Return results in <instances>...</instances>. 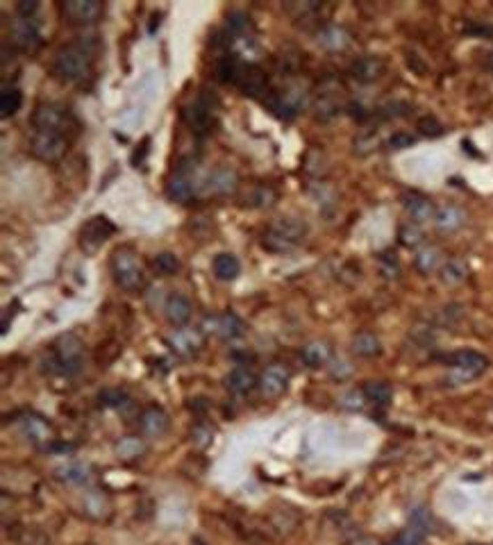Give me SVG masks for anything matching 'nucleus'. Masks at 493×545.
I'll return each mask as SVG.
<instances>
[{"instance_id":"1","label":"nucleus","mask_w":493,"mask_h":545,"mask_svg":"<svg viewBox=\"0 0 493 545\" xmlns=\"http://www.w3.org/2000/svg\"><path fill=\"white\" fill-rule=\"evenodd\" d=\"M91 64H93L91 53L86 51L84 46L73 43V46L62 48V51L55 55L53 73L64 82H80L91 73Z\"/></svg>"},{"instance_id":"52","label":"nucleus","mask_w":493,"mask_h":545,"mask_svg":"<svg viewBox=\"0 0 493 545\" xmlns=\"http://www.w3.org/2000/svg\"><path fill=\"white\" fill-rule=\"evenodd\" d=\"M191 545H207L202 539H191Z\"/></svg>"},{"instance_id":"49","label":"nucleus","mask_w":493,"mask_h":545,"mask_svg":"<svg viewBox=\"0 0 493 545\" xmlns=\"http://www.w3.org/2000/svg\"><path fill=\"white\" fill-rule=\"evenodd\" d=\"M364 403H366L364 391H350V393H346V396L341 398V405L348 407V409H362Z\"/></svg>"},{"instance_id":"3","label":"nucleus","mask_w":493,"mask_h":545,"mask_svg":"<svg viewBox=\"0 0 493 545\" xmlns=\"http://www.w3.org/2000/svg\"><path fill=\"white\" fill-rule=\"evenodd\" d=\"M112 275L116 286H121L128 293H137L146 284V275H143L141 264L130 248H119L112 255Z\"/></svg>"},{"instance_id":"24","label":"nucleus","mask_w":493,"mask_h":545,"mask_svg":"<svg viewBox=\"0 0 493 545\" xmlns=\"http://www.w3.org/2000/svg\"><path fill=\"white\" fill-rule=\"evenodd\" d=\"M421 516L423 513H419V518H414L389 545H421L425 541V534H428V525Z\"/></svg>"},{"instance_id":"37","label":"nucleus","mask_w":493,"mask_h":545,"mask_svg":"<svg viewBox=\"0 0 493 545\" xmlns=\"http://www.w3.org/2000/svg\"><path fill=\"white\" fill-rule=\"evenodd\" d=\"M14 539L21 545H51V539H48L39 527H23Z\"/></svg>"},{"instance_id":"18","label":"nucleus","mask_w":493,"mask_h":545,"mask_svg":"<svg viewBox=\"0 0 493 545\" xmlns=\"http://www.w3.org/2000/svg\"><path fill=\"white\" fill-rule=\"evenodd\" d=\"M464 223H466V214H464L457 205L437 207V214H434V227H437L439 232H446V234L457 232Z\"/></svg>"},{"instance_id":"51","label":"nucleus","mask_w":493,"mask_h":545,"mask_svg":"<svg viewBox=\"0 0 493 545\" xmlns=\"http://www.w3.org/2000/svg\"><path fill=\"white\" fill-rule=\"evenodd\" d=\"M357 545H380L378 541H373V539H364V541H360Z\"/></svg>"},{"instance_id":"9","label":"nucleus","mask_w":493,"mask_h":545,"mask_svg":"<svg viewBox=\"0 0 493 545\" xmlns=\"http://www.w3.org/2000/svg\"><path fill=\"white\" fill-rule=\"evenodd\" d=\"M55 359L62 366V372L75 375L82 366V343L75 334H64L55 346Z\"/></svg>"},{"instance_id":"34","label":"nucleus","mask_w":493,"mask_h":545,"mask_svg":"<svg viewBox=\"0 0 493 545\" xmlns=\"http://www.w3.org/2000/svg\"><path fill=\"white\" fill-rule=\"evenodd\" d=\"M152 269L159 275H176L180 271V260L173 253H159L152 257Z\"/></svg>"},{"instance_id":"35","label":"nucleus","mask_w":493,"mask_h":545,"mask_svg":"<svg viewBox=\"0 0 493 545\" xmlns=\"http://www.w3.org/2000/svg\"><path fill=\"white\" fill-rule=\"evenodd\" d=\"M423 238H425V234H423L421 225H416V223H407L398 229V241L405 248H419L423 243Z\"/></svg>"},{"instance_id":"7","label":"nucleus","mask_w":493,"mask_h":545,"mask_svg":"<svg viewBox=\"0 0 493 545\" xmlns=\"http://www.w3.org/2000/svg\"><path fill=\"white\" fill-rule=\"evenodd\" d=\"M69 141L62 135H51V132H34L30 141V150L37 159L46 161V164H55L66 155Z\"/></svg>"},{"instance_id":"13","label":"nucleus","mask_w":493,"mask_h":545,"mask_svg":"<svg viewBox=\"0 0 493 545\" xmlns=\"http://www.w3.org/2000/svg\"><path fill=\"white\" fill-rule=\"evenodd\" d=\"M384 60L375 55H364V57H357V60L350 64V75L362 84H371L375 80H380L384 75Z\"/></svg>"},{"instance_id":"45","label":"nucleus","mask_w":493,"mask_h":545,"mask_svg":"<svg viewBox=\"0 0 493 545\" xmlns=\"http://www.w3.org/2000/svg\"><path fill=\"white\" fill-rule=\"evenodd\" d=\"M409 112V105H405L400 100H393V102H386L384 107L380 109V114L384 119H398V116H405V114Z\"/></svg>"},{"instance_id":"29","label":"nucleus","mask_w":493,"mask_h":545,"mask_svg":"<svg viewBox=\"0 0 493 545\" xmlns=\"http://www.w3.org/2000/svg\"><path fill=\"white\" fill-rule=\"evenodd\" d=\"M362 391L366 403H371L375 407H389L393 400V391L386 382H366V386Z\"/></svg>"},{"instance_id":"31","label":"nucleus","mask_w":493,"mask_h":545,"mask_svg":"<svg viewBox=\"0 0 493 545\" xmlns=\"http://www.w3.org/2000/svg\"><path fill=\"white\" fill-rule=\"evenodd\" d=\"M166 191H169V198L176 200V203H189V200L193 198V194H196V187H193V182L187 175L178 173L169 182Z\"/></svg>"},{"instance_id":"39","label":"nucleus","mask_w":493,"mask_h":545,"mask_svg":"<svg viewBox=\"0 0 493 545\" xmlns=\"http://www.w3.org/2000/svg\"><path fill=\"white\" fill-rule=\"evenodd\" d=\"M248 200H250V207H270L275 203V191L270 189V187H255V191L253 194L248 196Z\"/></svg>"},{"instance_id":"33","label":"nucleus","mask_w":493,"mask_h":545,"mask_svg":"<svg viewBox=\"0 0 493 545\" xmlns=\"http://www.w3.org/2000/svg\"><path fill=\"white\" fill-rule=\"evenodd\" d=\"M21 105H23V93L16 87L3 89V93H0V114H3V119L14 116V114L21 109Z\"/></svg>"},{"instance_id":"22","label":"nucleus","mask_w":493,"mask_h":545,"mask_svg":"<svg viewBox=\"0 0 493 545\" xmlns=\"http://www.w3.org/2000/svg\"><path fill=\"white\" fill-rule=\"evenodd\" d=\"M316 39L325 48V51L336 53V51H343V48L350 43V34H348L339 25H325L323 30L318 32Z\"/></svg>"},{"instance_id":"11","label":"nucleus","mask_w":493,"mask_h":545,"mask_svg":"<svg viewBox=\"0 0 493 545\" xmlns=\"http://www.w3.org/2000/svg\"><path fill=\"white\" fill-rule=\"evenodd\" d=\"M402 203V209L405 214H407L412 218V223H428V221H434V214H437V207L432 205L430 198H425L421 194H416V191H407V194H402L400 198Z\"/></svg>"},{"instance_id":"15","label":"nucleus","mask_w":493,"mask_h":545,"mask_svg":"<svg viewBox=\"0 0 493 545\" xmlns=\"http://www.w3.org/2000/svg\"><path fill=\"white\" fill-rule=\"evenodd\" d=\"M237 87L244 91V95H250V98H259V95L268 93L266 73L259 69V66H244V69H241L239 80H237Z\"/></svg>"},{"instance_id":"19","label":"nucleus","mask_w":493,"mask_h":545,"mask_svg":"<svg viewBox=\"0 0 493 545\" xmlns=\"http://www.w3.org/2000/svg\"><path fill=\"white\" fill-rule=\"evenodd\" d=\"M257 384H259V379H257V375L248 366L232 368L230 375L225 377V386L232 391V393H237V396L250 393V391H253Z\"/></svg>"},{"instance_id":"46","label":"nucleus","mask_w":493,"mask_h":545,"mask_svg":"<svg viewBox=\"0 0 493 545\" xmlns=\"http://www.w3.org/2000/svg\"><path fill=\"white\" fill-rule=\"evenodd\" d=\"M211 427H207V425H198V427H193V432H191V443L196 445V448H205V445H209V441H211Z\"/></svg>"},{"instance_id":"47","label":"nucleus","mask_w":493,"mask_h":545,"mask_svg":"<svg viewBox=\"0 0 493 545\" xmlns=\"http://www.w3.org/2000/svg\"><path fill=\"white\" fill-rule=\"evenodd\" d=\"M248 25H250V18L246 14L235 12V14L228 16V27H230L232 34H241L244 30H248Z\"/></svg>"},{"instance_id":"21","label":"nucleus","mask_w":493,"mask_h":545,"mask_svg":"<svg viewBox=\"0 0 493 545\" xmlns=\"http://www.w3.org/2000/svg\"><path fill=\"white\" fill-rule=\"evenodd\" d=\"M439 277L446 286H459L468 277V264L459 260V257H452V260L443 262V266L439 269Z\"/></svg>"},{"instance_id":"54","label":"nucleus","mask_w":493,"mask_h":545,"mask_svg":"<svg viewBox=\"0 0 493 545\" xmlns=\"http://www.w3.org/2000/svg\"><path fill=\"white\" fill-rule=\"evenodd\" d=\"M468 545H485V543H468Z\"/></svg>"},{"instance_id":"36","label":"nucleus","mask_w":493,"mask_h":545,"mask_svg":"<svg viewBox=\"0 0 493 545\" xmlns=\"http://www.w3.org/2000/svg\"><path fill=\"white\" fill-rule=\"evenodd\" d=\"M98 403H100V407L119 409L128 403V393H125L123 389H103L98 393Z\"/></svg>"},{"instance_id":"43","label":"nucleus","mask_w":493,"mask_h":545,"mask_svg":"<svg viewBox=\"0 0 493 545\" xmlns=\"http://www.w3.org/2000/svg\"><path fill=\"white\" fill-rule=\"evenodd\" d=\"M419 130H421V135H425V137H439V135H443V126L434 116H423L419 121Z\"/></svg>"},{"instance_id":"8","label":"nucleus","mask_w":493,"mask_h":545,"mask_svg":"<svg viewBox=\"0 0 493 545\" xmlns=\"http://www.w3.org/2000/svg\"><path fill=\"white\" fill-rule=\"evenodd\" d=\"M114 232H116V225L110 221V218L93 216L80 229V248H82L84 253L93 255Z\"/></svg>"},{"instance_id":"6","label":"nucleus","mask_w":493,"mask_h":545,"mask_svg":"<svg viewBox=\"0 0 493 545\" xmlns=\"http://www.w3.org/2000/svg\"><path fill=\"white\" fill-rule=\"evenodd\" d=\"M489 368V359L475 350H459L450 357V382L466 384Z\"/></svg>"},{"instance_id":"10","label":"nucleus","mask_w":493,"mask_h":545,"mask_svg":"<svg viewBox=\"0 0 493 545\" xmlns=\"http://www.w3.org/2000/svg\"><path fill=\"white\" fill-rule=\"evenodd\" d=\"M62 14L69 23L91 25L103 16V3L98 0H66L62 3Z\"/></svg>"},{"instance_id":"32","label":"nucleus","mask_w":493,"mask_h":545,"mask_svg":"<svg viewBox=\"0 0 493 545\" xmlns=\"http://www.w3.org/2000/svg\"><path fill=\"white\" fill-rule=\"evenodd\" d=\"M244 62H239V57H235V55H225V57H221L218 60V64H216V75H218V80L221 82H232V84H237V80H239V75H241V69H244Z\"/></svg>"},{"instance_id":"16","label":"nucleus","mask_w":493,"mask_h":545,"mask_svg":"<svg viewBox=\"0 0 493 545\" xmlns=\"http://www.w3.org/2000/svg\"><path fill=\"white\" fill-rule=\"evenodd\" d=\"M139 429H141V434L148 436V438L164 436V434H166V429H169L166 411L159 409V407H148L141 414V418H139Z\"/></svg>"},{"instance_id":"44","label":"nucleus","mask_w":493,"mask_h":545,"mask_svg":"<svg viewBox=\"0 0 493 545\" xmlns=\"http://www.w3.org/2000/svg\"><path fill=\"white\" fill-rule=\"evenodd\" d=\"M380 271H382V275L384 277H398V273H400V264H398V260H395V255H382L380 257Z\"/></svg>"},{"instance_id":"27","label":"nucleus","mask_w":493,"mask_h":545,"mask_svg":"<svg viewBox=\"0 0 493 545\" xmlns=\"http://www.w3.org/2000/svg\"><path fill=\"white\" fill-rule=\"evenodd\" d=\"M332 357V350L325 341H312L303 348V361L309 368H321Z\"/></svg>"},{"instance_id":"28","label":"nucleus","mask_w":493,"mask_h":545,"mask_svg":"<svg viewBox=\"0 0 493 545\" xmlns=\"http://www.w3.org/2000/svg\"><path fill=\"white\" fill-rule=\"evenodd\" d=\"M211 323H214V332L225 341L239 339L244 334V323H241L237 314H223V316H216Z\"/></svg>"},{"instance_id":"48","label":"nucleus","mask_w":493,"mask_h":545,"mask_svg":"<svg viewBox=\"0 0 493 545\" xmlns=\"http://www.w3.org/2000/svg\"><path fill=\"white\" fill-rule=\"evenodd\" d=\"M39 12V3L37 0H21V3L16 5V14L18 18H27V21H32V16Z\"/></svg>"},{"instance_id":"4","label":"nucleus","mask_w":493,"mask_h":545,"mask_svg":"<svg viewBox=\"0 0 493 545\" xmlns=\"http://www.w3.org/2000/svg\"><path fill=\"white\" fill-rule=\"evenodd\" d=\"M309 93L301 87V84H289L282 91H268L264 105L280 119H294L298 116L305 105H307Z\"/></svg>"},{"instance_id":"53","label":"nucleus","mask_w":493,"mask_h":545,"mask_svg":"<svg viewBox=\"0 0 493 545\" xmlns=\"http://www.w3.org/2000/svg\"><path fill=\"white\" fill-rule=\"evenodd\" d=\"M489 64H491V69H493V51H491V55H489Z\"/></svg>"},{"instance_id":"38","label":"nucleus","mask_w":493,"mask_h":545,"mask_svg":"<svg viewBox=\"0 0 493 545\" xmlns=\"http://www.w3.org/2000/svg\"><path fill=\"white\" fill-rule=\"evenodd\" d=\"M211 189L218 191V194H232V191L237 189V175L232 173V170H218V173H214V177H211Z\"/></svg>"},{"instance_id":"40","label":"nucleus","mask_w":493,"mask_h":545,"mask_svg":"<svg viewBox=\"0 0 493 545\" xmlns=\"http://www.w3.org/2000/svg\"><path fill=\"white\" fill-rule=\"evenodd\" d=\"M116 452H119L123 459H134V457H139L143 452V441L141 438H134V436L121 438V443L116 445Z\"/></svg>"},{"instance_id":"5","label":"nucleus","mask_w":493,"mask_h":545,"mask_svg":"<svg viewBox=\"0 0 493 545\" xmlns=\"http://www.w3.org/2000/svg\"><path fill=\"white\" fill-rule=\"evenodd\" d=\"M34 132H51V135H62L66 130H75V121L71 119L69 109L55 102H41L32 114Z\"/></svg>"},{"instance_id":"26","label":"nucleus","mask_w":493,"mask_h":545,"mask_svg":"<svg viewBox=\"0 0 493 545\" xmlns=\"http://www.w3.org/2000/svg\"><path fill=\"white\" fill-rule=\"evenodd\" d=\"M353 352L357 357H364V359L378 357L382 352V343L375 334L360 332V334H355V339H353Z\"/></svg>"},{"instance_id":"14","label":"nucleus","mask_w":493,"mask_h":545,"mask_svg":"<svg viewBox=\"0 0 493 545\" xmlns=\"http://www.w3.org/2000/svg\"><path fill=\"white\" fill-rule=\"evenodd\" d=\"M289 386V370L280 363L268 366L262 377H259V389H262L264 398H280Z\"/></svg>"},{"instance_id":"20","label":"nucleus","mask_w":493,"mask_h":545,"mask_svg":"<svg viewBox=\"0 0 493 545\" xmlns=\"http://www.w3.org/2000/svg\"><path fill=\"white\" fill-rule=\"evenodd\" d=\"M164 311H166L169 323L176 325V328H180V325H185V323L191 318V302L185 298V295L173 293V295H169Z\"/></svg>"},{"instance_id":"30","label":"nucleus","mask_w":493,"mask_h":545,"mask_svg":"<svg viewBox=\"0 0 493 545\" xmlns=\"http://www.w3.org/2000/svg\"><path fill=\"white\" fill-rule=\"evenodd\" d=\"M182 119H185V123L189 128L202 132L209 126V107L202 100H196V102H191L189 107H185Z\"/></svg>"},{"instance_id":"23","label":"nucleus","mask_w":493,"mask_h":545,"mask_svg":"<svg viewBox=\"0 0 493 545\" xmlns=\"http://www.w3.org/2000/svg\"><path fill=\"white\" fill-rule=\"evenodd\" d=\"M211 266H214V275L218 277V280H223V282L237 280L239 273H241V262H239L232 253H221V255H216V257H214V264H211Z\"/></svg>"},{"instance_id":"42","label":"nucleus","mask_w":493,"mask_h":545,"mask_svg":"<svg viewBox=\"0 0 493 545\" xmlns=\"http://www.w3.org/2000/svg\"><path fill=\"white\" fill-rule=\"evenodd\" d=\"M414 143H416V137L414 135H407V132H395V135H391L389 141H386V146H389L391 150H405V148H412Z\"/></svg>"},{"instance_id":"25","label":"nucleus","mask_w":493,"mask_h":545,"mask_svg":"<svg viewBox=\"0 0 493 545\" xmlns=\"http://www.w3.org/2000/svg\"><path fill=\"white\" fill-rule=\"evenodd\" d=\"M441 250L434 245H425L421 248V250L416 253V257H414V269H416L421 275H430L434 273L437 269H441Z\"/></svg>"},{"instance_id":"50","label":"nucleus","mask_w":493,"mask_h":545,"mask_svg":"<svg viewBox=\"0 0 493 545\" xmlns=\"http://www.w3.org/2000/svg\"><path fill=\"white\" fill-rule=\"evenodd\" d=\"M464 34H471V36H493V25H485V23H478L473 21L464 27Z\"/></svg>"},{"instance_id":"12","label":"nucleus","mask_w":493,"mask_h":545,"mask_svg":"<svg viewBox=\"0 0 493 545\" xmlns=\"http://www.w3.org/2000/svg\"><path fill=\"white\" fill-rule=\"evenodd\" d=\"M9 36H12V43L18 46L25 53H32L41 43V34H39L37 25L27 18H16V21L9 25Z\"/></svg>"},{"instance_id":"41","label":"nucleus","mask_w":493,"mask_h":545,"mask_svg":"<svg viewBox=\"0 0 493 545\" xmlns=\"http://www.w3.org/2000/svg\"><path fill=\"white\" fill-rule=\"evenodd\" d=\"M86 473H89V468L82 466V464H69L57 471V475L62 477V480L66 482H84L86 480Z\"/></svg>"},{"instance_id":"17","label":"nucleus","mask_w":493,"mask_h":545,"mask_svg":"<svg viewBox=\"0 0 493 545\" xmlns=\"http://www.w3.org/2000/svg\"><path fill=\"white\" fill-rule=\"evenodd\" d=\"M169 346L178 352L182 357H191L196 355L202 346V337L196 330H176L169 337Z\"/></svg>"},{"instance_id":"2","label":"nucleus","mask_w":493,"mask_h":545,"mask_svg":"<svg viewBox=\"0 0 493 545\" xmlns=\"http://www.w3.org/2000/svg\"><path fill=\"white\" fill-rule=\"evenodd\" d=\"M307 236V223L301 218H280L264 232V248L270 253H289Z\"/></svg>"}]
</instances>
